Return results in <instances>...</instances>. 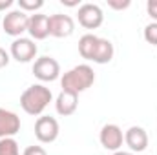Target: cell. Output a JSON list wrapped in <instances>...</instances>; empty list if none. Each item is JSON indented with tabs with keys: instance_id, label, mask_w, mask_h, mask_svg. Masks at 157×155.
<instances>
[{
	"instance_id": "1",
	"label": "cell",
	"mask_w": 157,
	"mask_h": 155,
	"mask_svg": "<svg viewBox=\"0 0 157 155\" xmlns=\"http://www.w3.org/2000/svg\"><path fill=\"white\" fill-rule=\"evenodd\" d=\"M53 95L51 89L46 88L44 84H31L22 95H20V106L28 115L39 117L42 112L48 108V104L51 102Z\"/></svg>"
},
{
	"instance_id": "14",
	"label": "cell",
	"mask_w": 157,
	"mask_h": 155,
	"mask_svg": "<svg viewBox=\"0 0 157 155\" xmlns=\"http://www.w3.org/2000/svg\"><path fill=\"white\" fill-rule=\"evenodd\" d=\"M113 53H115L113 44L108 39H101L99 37V42H97V47H95V53H93V60L91 62H95V64H108V62H112Z\"/></svg>"
},
{
	"instance_id": "9",
	"label": "cell",
	"mask_w": 157,
	"mask_h": 155,
	"mask_svg": "<svg viewBox=\"0 0 157 155\" xmlns=\"http://www.w3.org/2000/svg\"><path fill=\"white\" fill-rule=\"evenodd\" d=\"M11 57L17 62H31L37 57V44L31 39H15L11 42Z\"/></svg>"
},
{
	"instance_id": "12",
	"label": "cell",
	"mask_w": 157,
	"mask_h": 155,
	"mask_svg": "<svg viewBox=\"0 0 157 155\" xmlns=\"http://www.w3.org/2000/svg\"><path fill=\"white\" fill-rule=\"evenodd\" d=\"M28 33L29 37L35 40H44L49 37V17L35 13L29 17V24H28Z\"/></svg>"
},
{
	"instance_id": "22",
	"label": "cell",
	"mask_w": 157,
	"mask_h": 155,
	"mask_svg": "<svg viewBox=\"0 0 157 155\" xmlns=\"http://www.w3.org/2000/svg\"><path fill=\"white\" fill-rule=\"evenodd\" d=\"M7 64H9V53H7L4 47H0V70L6 68Z\"/></svg>"
},
{
	"instance_id": "19",
	"label": "cell",
	"mask_w": 157,
	"mask_h": 155,
	"mask_svg": "<svg viewBox=\"0 0 157 155\" xmlns=\"http://www.w3.org/2000/svg\"><path fill=\"white\" fill-rule=\"evenodd\" d=\"M130 0H108V7L115 9V11H122L126 7H130Z\"/></svg>"
},
{
	"instance_id": "23",
	"label": "cell",
	"mask_w": 157,
	"mask_h": 155,
	"mask_svg": "<svg viewBox=\"0 0 157 155\" xmlns=\"http://www.w3.org/2000/svg\"><path fill=\"white\" fill-rule=\"evenodd\" d=\"M11 6H13V0H0V11H4Z\"/></svg>"
},
{
	"instance_id": "20",
	"label": "cell",
	"mask_w": 157,
	"mask_h": 155,
	"mask_svg": "<svg viewBox=\"0 0 157 155\" xmlns=\"http://www.w3.org/2000/svg\"><path fill=\"white\" fill-rule=\"evenodd\" d=\"M146 11H148L150 18H154V20L157 22V0H148V4H146Z\"/></svg>"
},
{
	"instance_id": "25",
	"label": "cell",
	"mask_w": 157,
	"mask_h": 155,
	"mask_svg": "<svg viewBox=\"0 0 157 155\" xmlns=\"http://www.w3.org/2000/svg\"><path fill=\"white\" fill-rule=\"evenodd\" d=\"M112 155H135V153H132V152H121L119 150V152H113Z\"/></svg>"
},
{
	"instance_id": "13",
	"label": "cell",
	"mask_w": 157,
	"mask_h": 155,
	"mask_svg": "<svg viewBox=\"0 0 157 155\" xmlns=\"http://www.w3.org/2000/svg\"><path fill=\"white\" fill-rule=\"evenodd\" d=\"M78 106V95L71 93V91H60L57 100H55V110L60 117H70L77 112Z\"/></svg>"
},
{
	"instance_id": "24",
	"label": "cell",
	"mask_w": 157,
	"mask_h": 155,
	"mask_svg": "<svg viewBox=\"0 0 157 155\" xmlns=\"http://www.w3.org/2000/svg\"><path fill=\"white\" fill-rule=\"evenodd\" d=\"M60 4H62V6H68V7H75V6H78V2H71V0H60Z\"/></svg>"
},
{
	"instance_id": "16",
	"label": "cell",
	"mask_w": 157,
	"mask_h": 155,
	"mask_svg": "<svg viewBox=\"0 0 157 155\" xmlns=\"http://www.w3.org/2000/svg\"><path fill=\"white\" fill-rule=\"evenodd\" d=\"M0 155H20L18 142H17L13 137L0 139Z\"/></svg>"
},
{
	"instance_id": "2",
	"label": "cell",
	"mask_w": 157,
	"mask_h": 155,
	"mask_svg": "<svg viewBox=\"0 0 157 155\" xmlns=\"http://www.w3.org/2000/svg\"><path fill=\"white\" fill-rule=\"evenodd\" d=\"M95 82V71L91 66L88 64H78L75 68H71L70 71H66L60 78V86L64 91H71V93H82L88 88H91Z\"/></svg>"
},
{
	"instance_id": "15",
	"label": "cell",
	"mask_w": 157,
	"mask_h": 155,
	"mask_svg": "<svg viewBox=\"0 0 157 155\" xmlns=\"http://www.w3.org/2000/svg\"><path fill=\"white\" fill-rule=\"evenodd\" d=\"M97 42H99V37L93 35V33L82 35L80 40H78V53H80V57L86 59V60H93V53H95Z\"/></svg>"
},
{
	"instance_id": "3",
	"label": "cell",
	"mask_w": 157,
	"mask_h": 155,
	"mask_svg": "<svg viewBox=\"0 0 157 155\" xmlns=\"http://www.w3.org/2000/svg\"><path fill=\"white\" fill-rule=\"evenodd\" d=\"M28 24H29V15L24 13L22 9H13L9 11L4 20H2V28L9 37L20 39V35L24 31H28Z\"/></svg>"
},
{
	"instance_id": "5",
	"label": "cell",
	"mask_w": 157,
	"mask_h": 155,
	"mask_svg": "<svg viewBox=\"0 0 157 155\" xmlns=\"http://www.w3.org/2000/svg\"><path fill=\"white\" fill-rule=\"evenodd\" d=\"M78 24L86 29H97L102 26L104 22V13L97 4H82L78 6V13H77Z\"/></svg>"
},
{
	"instance_id": "17",
	"label": "cell",
	"mask_w": 157,
	"mask_h": 155,
	"mask_svg": "<svg viewBox=\"0 0 157 155\" xmlns=\"http://www.w3.org/2000/svg\"><path fill=\"white\" fill-rule=\"evenodd\" d=\"M42 6H44V0H18V9H22L24 13H29V11L35 13Z\"/></svg>"
},
{
	"instance_id": "7",
	"label": "cell",
	"mask_w": 157,
	"mask_h": 155,
	"mask_svg": "<svg viewBox=\"0 0 157 155\" xmlns=\"http://www.w3.org/2000/svg\"><path fill=\"white\" fill-rule=\"evenodd\" d=\"M75 31V22L70 15H62V13H55L49 17V35L55 39H66L70 35H73Z\"/></svg>"
},
{
	"instance_id": "10",
	"label": "cell",
	"mask_w": 157,
	"mask_h": 155,
	"mask_svg": "<svg viewBox=\"0 0 157 155\" xmlns=\"http://www.w3.org/2000/svg\"><path fill=\"white\" fill-rule=\"evenodd\" d=\"M124 142L132 153H141L148 148V133L141 126H132L124 133Z\"/></svg>"
},
{
	"instance_id": "21",
	"label": "cell",
	"mask_w": 157,
	"mask_h": 155,
	"mask_svg": "<svg viewBox=\"0 0 157 155\" xmlns=\"http://www.w3.org/2000/svg\"><path fill=\"white\" fill-rule=\"evenodd\" d=\"M22 155H48V153H46V150L42 146H28Z\"/></svg>"
},
{
	"instance_id": "11",
	"label": "cell",
	"mask_w": 157,
	"mask_h": 155,
	"mask_svg": "<svg viewBox=\"0 0 157 155\" xmlns=\"http://www.w3.org/2000/svg\"><path fill=\"white\" fill-rule=\"evenodd\" d=\"M20 131V117L6 108H0V139L13 137Z\"/></svg>"
},
{
	"instance_id": "4",
	"label": "cell",
	"mask_w": 157,
	"mask_h": 155,
	"mask_svg": "<svg viewBox=\"0 0 157 155\" xmlns=\"http://www.w3.org/2000/svg\"><path fill=\"white\" fill-rule=\"evenodd\" d=\"M33 75L42 82H53L60 77V64L53 57H39L33 64Z\"/></svg>"
},
{
	"instance_id": "18",
	"label": "cell",
	"mask_w": 157,
	"mask_h": 155,
	"mask_svg": "<svg viewBox=\"0 0 157 155\" xmlns=\"http://www.w3.org/2000/svg\"><path fill=\"white\" fill-rule=\"evenodd\" d=\"M144 40L152 46H157V22H152L144 28Z\"/></svg>"
},
{
	"instance_id": "6",
	"label": "cell",
	"mask_w": 157,
	"mask_h": 155,
	"mask_svg": "<svg viewBox=\"0 0 157 155\" xmlns=\"http://www.w3.org/2000/svg\"><path fill=\"white\" fill-rule=\"evenodd\" d=\"M59 131H60V128H59V122H57L55 117L44 115L39 117L37 122H35V137L44 144H49V142L57 141Z\"/></svg>"
},
{
	"instance_id": "8",
	"label": "cell",
	"mask_w": 157,
	"mask_h": 155,
	"mask_svg": "<svg viewBox=\"0 0 157 155\" xmlns=\"http://www.w3.org/2000/svg\"><path fill=\"white\" fill-rule=\"evenodd\" d=\"M99 141L104 150L108 152H119L124 142V133L117 124H104L99 135Z\"/></svg>"
}]
</instances>
